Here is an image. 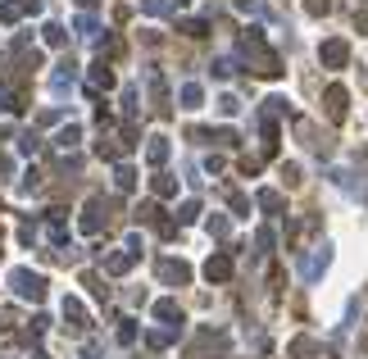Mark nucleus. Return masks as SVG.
<instances>
[{
    "label": "nucleus",
    "instance_id": "20e7f679",
    "mask_svg": "<svg viewBox=\"0 0 368 359\" xmlns=\"http://www.w3.org/2000/svg\"><path fill=\"white\" fill-rule=\"evenodd\" d=\"M46 41H50V46H64V28H46Z\"/></svg>",
    "mask_w": 368,
    "mask_h": 359
},
{
    "label": "nucleus",
    "instance_id": "f03ea898",
    "mask_svg": "<svg viewBox=\"0 0 368 359\" xmlns=\"http://www.w3.org/2000/svg\"><path fill=\"white\" fill-rule=\"evenodd\" d=\"M323 59H327L332 68H336V64H346V46H341V41H327V46H323Z\"/></svg>",
    "mask_w": 368,
    "mask_h": 359
},
{
    "label": "nucleus",
    "instance_id": "7ed1b4c3",
    "mask_svg": "<svg viewBox=\"0 0 368 359\" xmlns=\"http://www.w3.org/2000/svg\"><path fill=\"white\" fill-rule=\"evenodd\" d=\"M209 278H214V282H218V278H228V273H232V260H228V255H218V260H209Z\"/></svg>",
    "mask_w": 368,
    "mask_h": 359
},
{
    "label": "nucleus",
    "instance_id": "f257e3e1",
    "mask_svg": "<svg viewBox=\"0 0 368 359\" xmlns=\"http://www.w3.org/2000/svg\"><path fill=\"white\" fill-rule=\"evenodd\" d=\"M14 282H19V291L28 295V300H41V282H37L32 273H19V278H14Z\"/></svg>",
    "mask_w": 368,
    "mask_h": 359
}]
</instances>
